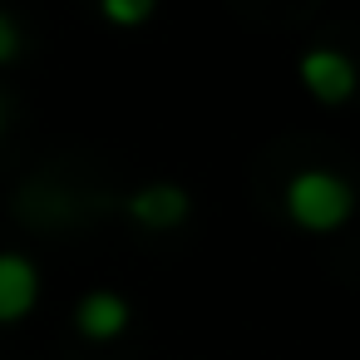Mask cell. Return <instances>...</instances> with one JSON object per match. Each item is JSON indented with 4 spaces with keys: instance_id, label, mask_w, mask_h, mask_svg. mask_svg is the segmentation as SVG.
Instances as JSON below:
<instances>
[{
    "instance_id": "cell-4",
    "label": "cell",
    "mask_w": 360,
    "mask_h": 360,
    "mask_svg": "<svg viewBox=\"0 0 360 360\" xmlns=\"http://www.w3.org/2000/svg\"><path fill=\"white\" fill-rule=\"evenodd\" d=\"M129 217L134 222H143V227H153V232H163V227H178L183 217H188V193L178 188V183H148V188H139L129 202Z\"/></svg>"
},
{
    "instance_id": "cell-6",
    "label": "cell",
    "mask_w": 360,
    "mask_h": 360,
    "mask_svg": "<svg viewBox=\"0 0 360 360\" xmlns=\"http://www.w3.org/2000/svg\"><path fill=\"white\" fill-rule=\"evenodd\" d=\"M99 11H104V20H109V25L134 30V25H143V20L158 11V0H99Z\"/></svg>"
},
{
    "instance_id": "cell-3",
    "label": "cell",
    "mask_w": 360,
    "mask_h": 360,
    "mask_svg": "<svg viewBox=\"0 0 360 360\" xmlns=\"http://www.w3.org/2000/svg\"><path fill=\"white\" fill-rule=\"evenodd\" d=\"M40 301V271L20 252H0V326L30 316Z\"/></svg>"
},
{
    "instance_id": "cell-1",
    "label": "cell",
    "mask_w": 360,
    "mask_h": 360,
    "mask_svg": "<svg viewBox=\"0 0 360 360\" xmlns=\"http://www.w3.org/2000/svg\"><path fill=\"white\" fill-rule=\"evenodd\" d=\"M286 212L306 232H335L340 222H350L355 193H350L345 178H335L326 168H306V173H296L286 183Z\"/></svg>"
},
{
    "instance_id": "cell-2",
    "label": "cell",
    "mask_w": 360,
    "mask_h": 360,
    "mask_svg": "<svg viewBox=\"0 0 360 360\" xmlns=\"http://www.w3.org/2000/svg\"><path fill=\"white\" fill-rule=\"evenodd\" d=\"M301 84L321 104H345L355 94V65L340 50H306L301 55Z\"/></svg>"
},
{
    "instance_id": "cell-7",
    "label": "cell",
    "mask_w": 360,
    "mask_h": 360,
    "mask_svg": "<svg viewBox=\"0 0 360 360\" xmlns=\"http://www.w3.org/2000/svg\"><path fill=\"white\" fill-rule=\"evenodd\" d=\"M20 25L6 15V11H0V65H11V60H20Z\"/></svg>"
},
{
    "instance_id": "cell-5",
    "label": "cell",
    "mask_w": 360,
    "mask_h": 360,
    "mask_svg": "<svg viewBox=\"0 0 360 360\" xmlns=\"http://www.w3.org/2000/svg\"><path fill=\"white\" fill-rule=\"evenodd\" d=\"M75 326H79L84 340H114L129 326V301L114 296V291H89L75 306Z\"/></svg>"
},
{
    "instance_id": "cell-8",
    "label": "cell",
    "mask_w": 360,
    "mask_h": 360,
    "mask_svg": "<svg viewBox=\"0 0 360 360\" xmlns=\"http://www.w3.org/2000/svg\"><path fill=\"white\" fill-rule=\"evenodd\" d=\"M0 124H6V114H0Z\"/></svg>"
}]
</instances>
